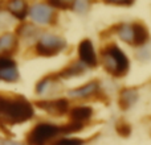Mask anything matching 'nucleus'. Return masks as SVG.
I'll return each instance as SVG.
<instances>
[{"instance_id":"nucleus-20","label":"nucleus","mask_w":151,"mask_h":145,"mask_svg":"<svg viewBox=\"0 0 151 145\" xmlns=\"http://www.w3.org/2000/svg\"><path fill=\"white\" fill-rule=\"evenodd\" d=\"M89 7H90V1L89 0H74L72 8H74L78 13H85L89 9Z\"/></svg>"},{"instance_id":"nucleus-23","label":"nucleus","mask_w":151,"mask_h":145,"mask_svg":"<svg viewBox=\"0 0 151 145\" xmlns=\"http://www.w3.org/2000/svg\"><path fill=\"white\" fill-rule=\"evenodd\" d=\"M0 145H25V144L19 143V141L8 139V137H0Z\"/></svg>"},{"instance_id":"nucleus-25","label":"nucleus","mask_w":151,"mask_h":145,"mask_svg":"<svg viewBox=\"0 0 151 145\" xmlns=\"http://www.w3.org/2000/svg\"><path fill=\"white\" fill-rule=\"evenodd\" d=\"M138 57H146V60H149V58L151 57V48L147 46V48L141 49L139 53H138Z\"/></svg>"},{"instance_id":"nucleus-8","label":"nucleus","mask_w":151,"mask_h":145,"mask_svg":"<svg viewBox=\"0 0 151 145\" xmlns=\"http://www.w3.org/2000/svg\"><path fill=\"white\" fill-rule=\"evenodd\" d=\"M99 90V85L98 82H90V83H86V85L81 86V87L78 88H74V90H70L68 92V95L70 96V98H88V96H91L94 95L96 92H98Z\"/></svg>"},{"instance_id":"nucleus-10","label":"nucleus","mask_w":151,"mask_h":145,"mask_svg":"<svg viewBox=\"0 0 151 145\" xmlns=\"http://www.w3.org/2000/svg\"><path fill=\"white\" fill-rule=\"evenodd\" d=\"M91 115H93V109L90 107L86 106H78L74 107L69 111V117H70V122L74 123H80V124H83L85 122L90 120Z\"/></svg>"},{"instance_id":"nucleus-18","label":"nucleus","mask_w":151,"mask_h":145,"mask_svg":"<svg viewBox=\"0 0 151 145\" xmlns=\"http://www.w3.org/2000/svg\"><path fill=\"white\" fill-rule=\"evenodd\" d=\"M83 128V124H80V123H74L70 122L66 125H61V131H63V135H68V133H74L78 132Z\"/></svg>"},{"instance_id":"nucleus-7","label":"nucleus","mask_w":151,"mask_h":145,"mask_svg":"<svg viewBox=\"0 0 151 145\" xmlns=\"http://www.w3.org/2000/svg\"><path fill=\"white\" fill-rule=\"evenodd\" d=\"M31 18L37 24H49L53 18L52 8L45 4H36L29 11Z\"/></svg>"},{"instance_id":"nucleus-6","label":"nucleus","mask_w":151,"mask_h":145,"mask_svg":"<svg viewBox=\"0 0 151 145\" xmlns=\"http://www.w3.org/2000/svg\"><path fill=\"white\" fill-rule=\"evenodd\" d=\"M78 57H80L81 62H83L85 65L90 66V68L97 66L98 61H97V55L90 40H82L80 42V45H78Z\"/></svg>"},{"instance_id":"nucleus-16","label":"nucleus","mask_w":151,"mask_h":145,"mask_svg":"<svg viewBox=\"0 0 151 145\" xmlns=\"http://www.w3.org/2000/svg\"><path fill=\"white\" fill-rule=\"evenodd\" d=\"M49 5L55 8H60V9H68V8L73 7L74 0H47Z\"/></svg>"},{"instance_id":"nucleus-14","label":"nucleus","mask_w":151,"mask_h":145,"mask_svg":"<svg viewBox=\"0 0 151 145\" xmlns=\"http://www.w3.org/2000/svg\"><path fill=\"white\" fill-rule=\"evenodd\" d=\"M16 46V38L13 34L7 33L0 36V53L9 52Z\"/></svg>"},{"instance_id":"nucleus-5","label":"nucleus","mask_w":151,"mask_h":145,"mask_svg":"<svg viewBox=\"0 0 151 145\" xmlns=\"http://www.w3.org/2000/svg\"><path fill=\"white\" fill-rule=\"evenodd\" d=\"M36 106L52 115H64L69 111V102L63 98L55 100H39L36 102Z\"/></svg>"},{"instance_id":"nucleus-4","label":"nucleus","mask_w":151,"mask_h":145,"mask_svg":"<svg viewBox=\"0 0 151 145\" xmlns=\"http://www.w3.org/2000/svg\"><path fill=\"white\" fill-rule=\"evenodd\" d=\"M66 42L63 37L55 34H44L36 45V53L42 57H53L65 48Z\"/></svg>"},{"instance_id":"nucleus-9","label":"nucleus","mask_w":151,"mask_h":145,"mask_svg":"<svg viewBox=\"0 0 151 145\" xmlns=\"http://www.w3.org/2000/svg\"><path fill=\"white\" fill-rule=\"evenodd\" d=\"M131 29H133V40L131 44L134 46H142L147 42L149 40V31L147 28L141 23H134L131 24Z\"/></svg>"},{"instance_id":"nucleus-1","label":"nucleus","mask_w":151,"mask_h":145,"mask_svg":"<svg viewBox=\"0 0 151 145\" xmlns=\"http://www.w3.org/2000/svg\"><path fill=\"white\" fill-rule=\"evenodd\" d=\"M35 115L33 106L23 96H4L0 94V124H21Z\"/></svg>"},{"instance_id":"nucleus-21","label":"nucleus","mask_w":151,"mask_h":145,"mask_svg":"<svg viewBox=\"0 0 151 145\" xmlns=\"http://www.w3.org/2000/svg\"><path fill=\"white\" fill-rule=\"evenodd\" d=\"M52 78H53V74L52 75H48V77H45V78H42V79L36 85V92L40 94V95H41V94H44V91L47 90L48 85L50 83V80H53Z\"/></svg>"},{"instance_id":"nucleus-24","label":"nucleus","mask_w":151,"mask_h":145,"mask_svg":"<svg viewBox=\"0 0 151 145\" xmlns=\"http://www.w3.org/2000/svg\"><path fill=\"white\" fill-rule=\"evenodd\" d=\"M105 3L109 4H118V5H131L134 3V0H104Z\"/></svg>"},{"instance_id":"nucleus-13","label":"nucleus","mask_w":151,"mask_h":145,"mask_svg":"<svg viewBox=\"0 0 151 145\" xmlns=\"http://www.w3.org/2000/svg\"><path fill=\"white\" fill-rule=\"evenodd\" d=\"M83 71H85V68H83L82 63L74 62V63H72L70 66H68L66 69H64V70L57 75H58V78H70V77H76V75L82 74Z\"/></svg>"},{"instance_id":"nucleus-2","label":"nucleus","mask_w":151,"mask_h":145,"mask_svg":"<svg viewBox=\"0 0 151 145\" xmlns=\"http://www.w3.org/2000/svg\"><path fill=\"white\" fill-rule=\"evenodd\" d=\"M102 63L106 71L113 77H123L129 70L127 57L114 44L106 46V49L102 52Z\"/></svg>"},{"instance_id":"nucleus-22","label":"nucleus","mask_w":151,"mask_h":145,"mask_svg":"<svg viewBox=\"0 0 151 145\" xmlns=\"http://www.w3.org/2000/svg\"><path fill=\"white\" fill-rule=\"evenodd\" d=\"M15 66L16 63L13 60H11L9 57H5V55H0V72L9 68H15Z\"/></svg>"},{"instance_id":"nucleus-12","label":"nucleus","mask_w":151,"mask_h":145,"mask_svg":"<svg viewBox=\"0 0 151 145\" xmlns=\"http://www.w3.org/2000/svg\"><path fill=\"white\" fill-rule=\"evenodd\" d=\"M7 7L8 11L20 20H23L27 16V12H28V5H27L25 0H9Z\"/></svg>"},{"instance_id":"nucleus-11","label":"nucleus","mask_w":151,"mask_h":145,"mask_svg":"<svg viewBox=\"0 0 151 145\" xmlns=\"http://www.w3.org/2000/svg\"><path fill=\"white\" fill-rule=\"evenodd\" d=\"M138 91L134 88H125L119 92V107L126 111L130 107H133L138 100Z\"/></svg>"},{"instance_id":"nucleus-17","label":"nucleus","mask_w":151,"mask_h":145,"mask_svg":"<svg viewBox=\"0 0 151 145\" xmlns=\"http://www.w3.org/2000/svg\"><path fill=\"white\" fill-rule=\"evenodd\" d=\"M85 141L82 139H76V137H63L60 140H56L55 143L50 145H83Z\"/></svg>"},{"instance_id":"nucleus-15","label":"nucleus","mask_w":151,"mask_h":145,"mask_svg":"<svg viewBox=\"0 0 151 145\" xmlns=\"http://www.w3.org/2000/svg\"><path fill=\"white\" fill-rule=\"evenodd\" d=\"M118 34H119L121 40L131 44V40H133V29H131L130 24H122V25L118 26Z\"/></svg>"},{"instance_id":"nucleus-19","label":"nucleus","mask_w":151,"mask_h":145,"mask_svg":"<svg viewBox=\"0 0 151 145\" xmlns=\"http://www.w3.org/2000/svg\"><path fill=\"white\" fill-rule=\"evenodd\" d=\"M115 129H117L119 136H122V137H129L131 133V125L127 124L126 122H119L117 124V127H115Z\"/></svg>"},{"instance_id":"nucleus-3","label":"nucleus","mask_w":151,"mask_h":145,"mask_svg":"<svg viewBox=\"0 0 151 145\" xmlns=\"http://www.w3.org/2000/svg\"><path fill=\"white\" fill-rule=\"evenodd\" d=\"M58 135H63L61 125L58 127L50 123H39L25 136L27 145H48Z\"/></svg>"}]
</instances>
